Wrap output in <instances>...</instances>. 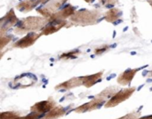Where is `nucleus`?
<instances>
[{"instance_id":"nucleus-1","label":"nucleus","mask_w":152,"mask_h":119,"mask_svg":"<svg viewBox=\"0 0 152 119\" xmlns=\"http://www.w3.org/2000/svg\"><path fill=\"white\" fill-rule=\"evenodd\" d=\"M101 14L98 11H89V10H82L75 13L70 17L72 22L77 25L86 26L92 25L97 22Z\"/></svg>"},{"instance_id":"nucleus-2","label":"nucleus","mask_w":152,"mask_h":119,"mask_svg":"<svg viewBox=\"0 0 152 119\" xmlns=\"http://www.w3.org/2000/svg\"><path fill=\"white\" fill-rule=\"evenodd\" d=\"M47 23V19L41 17H28L22 20L20 27L15 29L16 34H24L28 31L40 29Z\"/></svg>"},{"instance_id":"nucleus-3","label":"nucleus","mask_w":152,"mask_h":119,"mask_svg":"<svg viewBox=\"0 0 152 119\" xmlns=\"http://www.w3.org/2000/svg\"><path fill=\"white\" fill-rule=\"evenodd\" d=\"M66 1L67 0H51L41 9H37V11L45 17H51Z\"/></svg>"},{"instance_id":"nucleus-4","label":"nucleus","mask_w":152,"mask_h":119,"mask_svg":"<svg viewBox=\"0 0 152 119\" xmlns=\"http://www.w3.org/2000/svg\"><path fill=\"white\" fill-rule=\"evenodd\" d=\"M134 88H129V89H126V90L118 92L112 99L110 100V102L106 104V107H114L115 105L120 103L121 102L130 97V95L134 93Z\"/></svg>"},{"instance_id":"nucleus-5","label":"nucleus","mask_w":152,"mask_h":119,"mask_svg":"<svg viewBox=\"0 0 152 119\" xmlns=\"http://www.w3.org/2000/svg\"><path fill=\"white\" fill-rule=\"evenodd\" d=\"M74 14H75V8L72 5H68L67 7H65L63 10L60 11L59 12L53 14L49 19L51 21H54V20L62 21L64 19H67L68 17H71Z\"/></svg>"},{"instance_id":"nucleus-6","label":"nucleus","mask_w":152,"mask_h":119,"mask_svg":"<svg viewBox=\"0 0 152 119\" xmlns=\"http://www.w3.org/2000/svg\"><path fill=\"white\" fill-rule=\"evenodd\" d=\"M18 19L14 14L13 10H10L9 12L1 19V32L3 33L4 29H8L10 27L17 23Z\"/></svg>"},{"instance_id":"nucleus-7","label":"nucleus","mask_w":152,"mask_h":119,"mask_svg":"<svg viewBox=\"0 0 152 119\" xmlns=\"http://www.w3.org/2000/svg\"><path fill=\"white\" fill-rule=\"evenodd\" d=\"M40 35L37 34H30L26 35L25 37L21 38L20 40H19L13 46L17 47V48H27L31 46L39 37Z\"/></svg>"},{"instance_id":"nucleus-8","label":"nucleus","mask_w":152,"mask_h":119,"mask_svg":"<svg viewBox=\"0 0 152 119\" xmlns=\"http://www.w3.org/2000/svg\"><path fill=\"white\" fill-rule=\"evenodd\" d=\"M37 81V79L29 74H24L19 78H17L14 81L15 85H18L20 87H28L33 85Z\"/></svg>"},{"instance_id":"nucleus-9","label":"nucleus","mask_w":152,"mask_h":119,"mask_svg":"<svg viewBox=\"0 0 152 119\" xmlns=\"http://www.w3.org/2000/svg\"><path fill=\"white\" fill-rule=\"evenodd\" d=\"M39 3H41L40 0H25L20 3L17 5V9L20 11H31L34 7H36Z\"/></svg>"},{"instance_id":"nucleus-10","label":"nucleus","mask_w":152,"mask_h":119,"mask_svg":"<svg viewBox=\"0 0 152 119\" xmlns=\"http://www.w3.org/2000/svg\"><path fill=\"white\" fill-rule=\"evenodd\" d=\"M52 22V24L50 26H48L47 27H45L43 30V34H53L58 30H60L62 27H65L67 24V21L62 20V21H58V20H54V21H50Z\"/></svg>"},{"instance_id":"nucleus-11","label":"nucleus","mask_w":152,"mask_h":119,"mask_svg":"<svg viewBox=\"0 0 152 119\" xmlns=\"http://www.w3.org/2000/svg\"><path fill=\"white\" fill-rule=\"evenodd\" d=\"M138 72V69H135V70H127L125 72H123L118 79V82L119 84H122V85H127L131 82V80H133L134 74Z\"/></svg>"},{"instance_id":"nucleus-12","label":"nucleus","mask_w":152,"mask_h":119,"mask_svg":"<svg viewBox=\"0 0 152 119\" xmlns=\"http://www.w3.org/2000/svg\"><path fill=\"white\" fill-rule=\"evenodd\" d=\"M102 75V72H99V73H96V74H94V75H91V76L83 77V78H82L83 84H84L86 87H92V86H94L96 82H98L99 80H101Z\"/></svg>"},{"instance_id":"nucleus-13","label":"nucleus","mask_w":152,"mask_h":119,"mask_svg":"<svg viewBox=\"0 0 152 119\" xmlns=\"http://www.w3.org/2000/svg\"><path fill=\"white\" fill-rule=\"evenodd\" d=\"M52 102L50 101H47V102H42V103H37V105H35L33 108H32V110H35V114L37 115V114H40V113H43V112H45L47 110H49L51 108H52Z\"/></svg>"},{"instance_id":"nucleus-14","label":"nucleus","mask_w":152,"mask_h":119,"mask_svg":"<svg viewBox=\"0 0 152 119\" xmlns=\"http://www.w3.org/2000/svg\"><path fill=\"white\" fill-rule=\"evenodd\" d=\"M121 11L118 8H112L110 9L107 13H106V16H105V19L107 21L109 22H115L117 21L119 17L121 16Z\"/></svg>"},{"instance_id":"nucleus-15","label":"nucleus","mask_w":152,"mask_h":119,"mask_svg":"<svg viewBox=\"0 0 152 119\" xmlns=\"http://www.w3.org/2000/svg\"><path fill=\"white\" fill-rule=\"evenodd\" d=\"M102 100H100V99H97V100H94L93 102L87 103V104H85L83 105L81 108L79 109H77V111L78 112H84V111H87V110H94L95 108H97L99 106V104H101Z\"/></svg>"},{"instance_id":"nucleus-16","label":"nucleus","mask_w":152,"mask_h":119,"mask_svg":"<svg viewBox=\"0 0 152 119\" xmlns=\"http://www.w3.org/2000/svg\"><path fill=\"white\" fill-rule=\"evenodd\" d=\"M83 84V81H82V78H74L61 85H60L58 87H64V88H70V87H77V86H79Z\"/></svg>"},{"instance_id":"nucleus-17","label":"nucleus","mask_w":152,"mask_h":119,"mask_svg":"<svg viewBox=\"0 0 152 119\" xmlns=\"http://www.w3.org/2000/svg\"><path fill=\"white\" fill-rule=\"evenodd\" d=\"M64 114V110L62 108H56L53 110H52L51 112H49L48 114H46L45 119H55L61 117Z\"/></svg>"},{"instance_id":"nucleus-18","label":"nucleus","mask_w":152,"mask_h":119,"mask_svg":"<svg viewBox=\"0 0 152 119\" xmlns=\"http://www.w3.org/2000/svg\"><path fill=\"white\" fill-rule=\"evenodd\" d=\"M100 1L102 5H104L105 7H108V8L114 7L118 3V0H100Z\"/></svg>"},{"instance_id":"nucleus-19","label":"nucleus","mask_w":152,"mask_h":119,"mask_svg":"<svg viewBox=\"0 0 152 119\" xmlns=\"http://www.w3.org/2000/svg\"><path fill=\"white\" fill-rule=\"evenodd\" d=\"M11 39H12L11 36H3L2 35V37H1V49H3L4 46L11 41Z\"/></svg>"},{"instance_id":"nucleus-20","label":"nucleus","mask_w":152,"mask_h":119,"mask_svg":"<svg viewBox=\"0 0 152 119\" xmlns=\"http://www.w3.org/2000/svg\"><path fill=\"white\" fill-rule=\"evenodd\" d=\"M77 51L69 52V55L64 54V55H62V56H61V57H69V58H70V57H76V53H77Z\"/></svg>"},{"instance_id":"nucleus-21","label":"nucleus","mask_w":152,"mask_h":119,"mask_svg":"<svg viewBox=\"0 0 152 119\" xmlns=\"http://www.w3.org/2000/svg\"><path fill=\"white\" fill-rule=\"evenodd\" d=\"M86 2H87V3H91V2H93V1H94V0H85Z\"/></svg>"},{"instance_id":"nucleus-22","label":"nucleus","mask_w":152,"mask_h":119,"mask_svg":"<svg viewBox=\"0 0 152 119\" xmlns=\"http://www.w3.org/2000/svg\"><path fill=\"white\" fill-rule=\"evenodd\" d=\"M40 1H41V3H43V4H44V3H45L46 1H48V0H40Z\"/></svg>"},{"instance_id":"nucleus-23","label":"nucleus","mask_w":152,"mask_h":119,"mask_svg":"<svg viewBox=\"0 0 152 119\" xmlns=\"http://www.w3.org/2000/svg\"><path fill=\"white\" fill-rule=\"evenodd\" d=\"M148 2L151 4V6H152V0H148Z\"/></svg>"},{"instance_id":"nucleus-24","label":"nucleus","mask_w":152,"mask_h":119,"mask_svg":"<svg viewBox=\"0 0 152 119\" xmlns=\"http://www.w3.org/2000/svg\"><path fill=\"white\" fill-rule=\"evenodd\" d=\"M151 77H152V72H151Z\"/></svg>"}]
</instances>
